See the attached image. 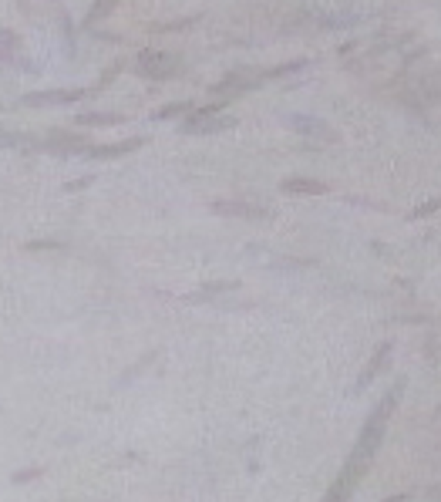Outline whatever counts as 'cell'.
Masks as SVG:
<instances>
[{"mask_svg": "<svg viewBox=\"0 0 441 502\" xmlns=\"http://www.w3.org/2000/svg\"><path fill=\"white\" fill-rule=\"evenodd\" d=\"M401 391H404V384L397 381L388 395L381 398V405L370 411V418L364 422V431L357 435V445H354V452H350L347 465L340 469V476L334 478V485H330V492H327V499H330V502L347 499V496L357 489L361 476L367 472V465L374 462V455H377L381 442H384V428H388V418L394 415V408H397V398H401Z\"/></svg>", "mask_w": 441, "mask_h": 502, "instance_id": "cell-1", "label": "cell"}, {"mask_svg": "<svg viewBox=\"0 0 441 502\" xmlns=\"http://www.w3.org/2000/svg\"><path fill=\"white\" fill-rule=\"evenodd\" d=\"M236 129L233 115H223V105H206L196 108L185 122H182V135H219Z\"/></svg>", "mask_w": 441, "mask_h": 502, "instance_id": "cell-2", "label": "cell"}, {"mask_svg": "<svg viewBox=\"0 0 441 502\" xmlns=\"http://www.w3.org/2000/svg\"><path fill=\"white\" fill-rule=\"evenodd\" d=\"M135 71L142 78L165 81V78L182 75V61H179V54H169V51H142L135 57Z\"/></svg>", "mask_w": 441, "mask_h": 502, "instance_id": "cell-3", "label": "cell"}, {"mask_svg": "<svg viewBox=\"0 0 441 502\" xmlns=\"http://www.w3.org/2000/svg\"><path fill=\"white\" fill-rule=\"evenodd\" d=\"M88 138L71 132H48L44 138L34 142V152H54V156H84L88 152Z\"/></svg>", "mask_w": 441, "mask_h": 502, "instance_id": "cell-4", "label": "cell"}, {"mask_svg": "<svg viewBox=\"0 0 441 502\" xmlns=\"http://www.w3.org/2000/svg\"><path fill=\"white\" fill-rule=\"evenodd\" d=\"M81 98H88V88H57V91H30L21 98L27 108H48V105H75Z\"/></svg>", "mask_w": 441, "mask_h": 502, "instance_id": "cell-5", "label": "cell"}, {"mask_svg": "<svg viewBox=\"0 0 441 502\" xmlns=\"http://www.w3.org/2000/svg\"><path fill=\"white\" fill-rule=\"evenodd\" d=\"M260 81H263L260 71H233V75H226L219 84H212V95H216V98L223 95V102H229V98L243 95V91L260 88Z\"/></svg>", "mask_w": 441, "mask_h": 502, "instance_id": "cell-6", "label": "cell"}, {"mask_svg": "<svg viewBox=\"0 0 441 502\" xmlns=\"http://www.w3.org/2000/svg\"><path fill=\"white\" fill-rule=\"evenodd\" d=\"M286 125H290L293 132H300L303 138H317V142H337V132H334L327 122H320V118H310V115H293Z\"/></svg>", "mask_w": 441, "mask_h": 502, "instance_id": "cell-7", "label": "cell"}, {"mask_svg": "<svg viewBox=\"0 0 441 502\" xmlns=\"http://www.w3.org/2000/svg\"><path fill=\"white\" fill-rule=\"evenodd\" d=\"M142 145H149V138H142V135H131V138H122V142H111V145H88V159H122V156H129L135 149H142Z\"/></svg>", "mask_w": 441, "mask_h": 502, "instance_id": "cell-8", "label": "cell"}, {"mask_svg": "<svg viewBox=\"0 0 441 502\" xmlns=\"http://www.w3.org/2000/svg\"><path fill=\"white\" fill-rule=\"evenodd\" d=\"M209 210L219 212V216H239V219H270V216H273L266 206H256V203H236V199H216Z\"/></svg>", "mask_w": 441, "mask_h": 502, "instance_id": "cell-9", "label": "cell"}, {"mask_svg": "<svg viewBox=\"0 0 441 502\" xmlns=\"http://www.w3.org/2000/svg\"><path fill=\"white\" fill-rule=\"evenodd\" d=\"M391 351H394V344H381L377 351H374V357L367 361V368L361 371V378H357V384H354V391H364L381 371L388 368V361H391Z\"/></svg>", "mask_w": 441, "mask_h": 502, "instance_id": "cell-10", "label": "cell"}, {"mask_svg": "<svg viewBox=\"0 0 441 502\" xmlns=\"http://www.w3.org/2000/svg\"><path fill=\"white\" fill-rule=\"evenodd\" d=\"M283 192H290V196H327L330 192V185L320 183V179H303V176H293V179H283V185H280Z\"/></svg>", "mask_w": 441, "mask_h": 502, "instance_id": "cell-11", "label": "cell"}, {"mask_svg": "<svg viewBox=\"0 0 441 502\" xmlns=\"http://www.w3.org/2000/svg\"><path fill=\"white\" fill-rule=\"evenodd\" d=\"M125 122V115H118V111H81L78 115V125H122Z\"/></svg>", "mask_w": 441, "mask_h": 502, "instance_id": "cell-12", "label": "cell"}, {"mask_svg": "<svg viewBox=\"0 0 441 502\" xmlns=\"http://www.w3.org/2000/svg\"><path fill=\"white\" fill-rule=\"evenodd\" d=\"M34 142H37V135H27V132H0V149H24V152H34Z\"/></svg>", "mask_w": 441, "mask_h": 502, "instance_id": "cell-13", "label": "cell"}, {"mask_svg": "<svg viewBox=\"0 0 441 502\" xmlns=\"http://www.w3.org/2000/svg\"><path fill=\"white\" fill-rule=\"evenodd\" d=\"M14 51H21V37H17L14 30H7V27H0V61H7V57H14Z\"/></svg>", "mask_w": 441, "mask_h": 502, "instance_id": "cell-14", "label": "cell"}, {"mask_svg": "<svg viewBox=\"0 0 441 502\" xmlns=\"http://www.w3.org/2000/svg\"><path fill=\"white\" fill-rule=\"evenodd\" d=\"M185 111H196V105H192V102H176V105L158 108L152 118H156V122H169V118H179V115H185Z\"/></svg>", "mask_w": 441, "mask_h": 502, "instance_id": "cell-15", "label": "cell"}, {"mask_svg": "<svg viewBox=\"0 0 441 502\" xmlns=\"http://www.w3.org/2000/svg\"><path fill=\"white\" fill-rule=\"evenodd\" d=\"M115 3H118V0H95V7H91V10H88V17H84V27L104 21V17L115 10Z\"/></svg>", "mask_w": 441, "mask_h": 502, "instance_id": "cell-16", "label": "cell"}, {"mask_svg": "<svg viewBox=\"0 0 441 502\" xmlns=\"http://www.w3.org/2000/svg\"><path fill=\"white\" fill-rule=\"evenodd\" d=\"M199 24V14L196 17H182V21H172V24H156L158 34H179V30H185V27H196Z\"/></svg>", "mask_w": 441, "mask_h": 502, "instance_id": "cell-17", "label": "cell"}, {"mask_svg": "<svg viewBox=\"0 0 441 502\" xmlns=\"http://www.w3.org/2000/svg\"><path fill=\"white\" fill-rule=\"evenodd\" d=\"M435 212H441V199H428L424 206H417V210L411 212V219H428V216H435Z\"/></svg>", "mask_w": 441, "mask_h": 502, "instance_id": "cell-18", "label": "cell"}, {"mask_svg": "<svg viewBox=\"0 0 441 502\" xmlns=\"http://www.w3.org/2000/svg\"><path fill=\"white\" fill-rule=\"evenodd\" d=\"M88 185H91V176H81V179L64 185V192H78V189H88Z\"/></svg>", "mask_w": 441, "mask_h": 502, "instance_id": "cell-19", "label": "cell"}, {"mask_svg": "<svg viewBox=\"0 0 441 502\" xmlns=\"http://www.w3.org/2000/svg\"><path fill=\"white\" fill-rule=\"evenodd\" d=\"M27 250H61V243H27Z\"/></svg>", "mask_w": 441, "mask_h": 502, "instance_id": "cell-20", "label": "cell"}, {"mask_svg": "<svg viewBox=\"0 0 441 502\" xmlns=\"http://www.w3.org/2000/svg\"><path fill=\"white\" fill-rule=\"evenodd\" d=\"M37 476H41V469H27V472H17L14 478H17V482H27V478H37Z\"/></svg>", "mask_w": 441, "mask_h": 502, "instance_id": "cell-21", "label": "cell"}]
</instances>
